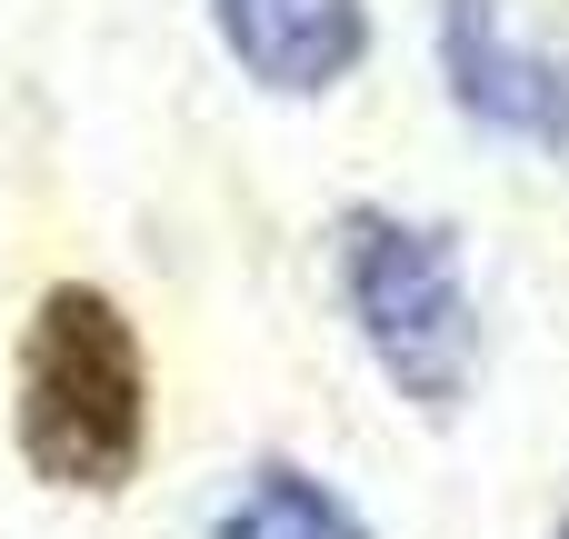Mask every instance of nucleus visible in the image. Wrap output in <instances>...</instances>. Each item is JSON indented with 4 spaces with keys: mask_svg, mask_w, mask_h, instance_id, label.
I'll list each match as a JSON object with an SVG mask.
<instances>
[{
    "mask_svg": "<svg viewBox=\"0 0 569 539\" xmlns=\"http://www.w3.org/2000/svg\"><path fill=\"white\" fill-rule=\"evenodd\" d=\"M550 539H569V520H550Z\"/></svg>",
    "mask_w": 569,
    "mask_h": 539,
    "instance_id": "7",
    "label": "nucleus"
},
{
    "mask_svg": "<svg viewBox=\"0 0 569 539\" xmlns=\"http://www.w3.org/2000/svg\"><path fill=\"white\" fill-rule=\"evenodd\" d=\"M330 290L350 310V340L370 350V370L410 400V420H460L480 390V290H470V250L450 220L360 200L330 230Z\"/></svg>",
    "mask_w": 569,
    "mask_h": 539,
    "instance_id": "2",
    "label": "nucleus"
},
{
    "mask_svg": "<svg viewBox=\"0 0 569 539\" xmlns=\"http://www.w3.org/2000/svg\"><path fill=\"white\" fill-rule=\"evenodd\" d=\"M210 30L270 100H330L370 60V0H210Z\"/></svg>",
    "mask_w": 569,
    "mask_h": 539,
    "instance_id": "4",
    "label": "nucleus"
},
{
    "mask_svg": "<svg viewBox=\"0 0 569 539\" xmlns=\"http://www.w3.org/2000/svg\"><path fill=\"white\" fill-rule=\"evenodd\" d=\"M430 70L440 100L510 150H540V110H550V40L510 30V0H430Z\"/></svg>",
    "mask_w": 569,
    "mask_h": 539,
    "instance_id": "3",
    "label": "nucleus"
},
{
    "mask_svg": "<svg viewBox=\"0 0 569 539\" xmlns=\"http://www.w3.org/2000/svg\"><path fill=\"white\" fill-rule=\"evenodd\" d=\"M210 539H380V530H370V510H360L340 480H320L310 460H250L240 490L220 500Z\"/></svg>",
    "mask_w": 569,
    "mask_h": 539,
    "instance_id": "5",
    "label": "nucleus"
},
{
    "mask_svg": "<svg viewBox=\"0 0 569 539\" xmlns=\"http://www.w3.org/2000/svg\"><path fill=\"white\" fill-rule=\"evenodd\" d=\"M540 160L569 180V40H550V110H540Z\"/></svg>",
    "mask_w": 569,
    "mask_h": 539,
    "instance_id": "6",
    "label": "nucleus"
},
{
    "mask_svg": "<svg viewBox=\"0 0 569 539\" xmlns=\"http://www.w3.org/2000/svg\"><path fill=\"white\" fill-rule=\"evenodd\" d=\"M10 440L40 490L110 500L150 460V350L100 280H50L10 360Z\"/></svg>",
    "mask_w": 569,
    "mask_h": 539,
    "instance_id": "1",
    "label": "nucleus"
}]
</instances>
